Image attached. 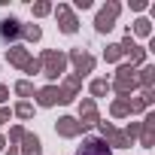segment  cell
<instances>
[{"label": "cell", "instance_id": "cell-1", "mask_svg": "<svg viewBox=\"0 0 155 155\" xmlns=\"http://www.w3.org/2000/svg\"><path fill=\"white\" fill-rule=\"evenodd\" d=\"M137 88H140L137 85V70L131 64H119L116 67V79L110 82V91H116L119 97H131Z\"/></svg>", "mask_w": 155, "mask_h": 155}, {"label": "cell", "instance_id": "cell-2", "mask_svg": "<svg viewBox=\"0 0 155 155\" xmlns=\"http://www.w3.org/2000/svg\"><path fill=\"white\" fill-rule=\"evenodd\" d=\"M67 70V55L58 49H46L40 55V73H46L49 79H58V76Z\"/></svg>", "mask_w": 155, "mask_h": 155}, {"label": "cell", "instance_id": "cell-3", "mask_svg": "<svg viewBox=\"0 0 155 155\" xmlns=\"http://www.w3.org/2000/svg\"><path fill=\"white\" fill-rule=\"evenodd\" d=\"M119 12H122V3H119V0H110L107 6H101V12H97V18H94V31H97V34L113 31V28H116Z\"/></svg>", "mask_w": 155, "mask_h": 155}, {"label": "cell", "instance_id": "cell-4", "mask_svg": "<svg viewBox=\"0 0 155 155\" xmlns=\"http://www.w3.org/2000/svg\"><path fill=\"white\" fill-rule=\"evenodd\" d=\"M119 46H122V55H128V64H131V67H137V64H143V61H146V49L131 37V31H125V37H122V43H119Z\"/></svg>", "mask_w": 155, "mask_h": 155}, {"label": "cell", "instance_id": "cell-5", "mask_svg": "<svg viewBox=\"0 0 155 155\" xmlns=\"http://www.w3.org/2000/svg\"><path fill=\"white\" fill-rule=\"evenodd\" d=\"M97 128H101V140H107L110 149H128V146H131L128 137H125L113 122H97Z\"/></svg>", "mask_w": 155, "mask_h": 155}, {"label": "cell", "instance_id": "cell-6", "mask_svg": "<svg viewBox=\"0 0 155 155\" xmlns=\"http://www.w3.org/2000/svg\"><path fill=\"white\" fill-rule=\"evenodd\" d=\"M67 64H73V70H76V76H85V73H91L94 70V55L91 52H85V49H73L70 55H67Z\"/></svg>", "mask_w": 155, "mask_h": 155}, {"label": "cell", "instance_id": "cell-7", "mask_svg": "<svg viewBox=\"0 0 155 155\" xmlns=\"http://www.w3.org/2000/svg\"><path fill=\"white\" fill-rule=\"evenodd\" d=\"M52 12H55V18H58V31H61V34H76V31H79V21H76V15H73V9H70L67 3L52 6Z\"/></svg>", "mask_w": 155, "mask_h": 155}, {"label": "cell", "instance_id": "cell-8", "mask_svg": "<svg viewBox=\"0 0 155 155\" xmlns=\"http://www.w3.org/2000/svg\"><path fill=\"white\" fill-rule=\"evenodd\" d=\"M82 125V131H88V128H94L97 122H101V116H97V101H91V97H85L82 104H79V119H76Z\"/></svg>", "mask_w": 155, "mask_h": 155}, {"label": "cell", "instance_id": "cell-9", "mask_svg": "<svg viewBox=\"0 0 155 155\" xmlns=\"http://www.w3.org/2000/svg\"><path fill=\"white\" fill-rule=\"evenodd\" d=\"M21 37V21L15 15H6L3 21H0V43L6 46H15V40Z\"/></svg>", "mask_w": 155, "mask_h": 155}, {"label": "cell", "instance_id": "cell-10", "mask_svg": "<svg viewBox=\"0 0 155 155\" xmlns=\"http://www.w3.org/2000/svg\"><path fill=\"white\" fill-rule=\"evenodd\" d=\"M76 155H113V149H110L107 140H101V137H85L82 146L76 149Z\"/></svg>", "mask_w": 155, "mask_h": 155}, {"label": "cell", "instance_id": "cell-11", "mask_svg": "<svg viewBox=\"0 0 155 155\" xmlns=\"http://www.w3.org/2000/svg\"><path fill=\"white\" fill-rule=\"evenodd\" d=\"M55 131H58V137L73 140V137H79V134H82V125L76 122L73 116H61V119H58V125H55Z\"/></svg>", "mask_w": 155, "mask_h": 155}, {"label": "cell", "instance_id": "cell-12", "mask_svg": "<svg viewBox=\"0 0 155 155\" xmlns=\"http://www.w3.org/2000/svg\"><path fill=\"white\" fill-rule=\"evenodd\" d=\"M152 143H155V113H146V119L140 122V146L152 149Z\"/></svg>", "mask_w": 155, "mask_h": 155}, {"label": "cell", "instance_id": "cell-13", "mask_svg": "<svg viewBox=\"0 0 155 155\" xmlns=\"http://www.w3.org/2000/svg\"><path fill=\"white\" fill-rule=\"evenodd\" d=\"M34 55H31V49H25V46H9V52H6V61L12 64V67H18V70H25L28 67V61H31Z\"/></svg>", "mask_w": 155, "mask_h": 155}, {"label": "cell", "instance_id": "cell-14", "mask_svg": "<svg viewBox=\"0 0 155 155\" xmlns=\"http://www.w3.org/2000/svg\"><path fill=\"white\" fill-rule=\"evenodd\" d=\"M37 104L40 107H55V104H64V94H61L58 85H46V88L37 91Z\"/></svg>", "mask_w": 155, "mask_h": 155}, {"label": "cell", "instance_id": "cell-15", "mask_svg": "<svg viewBox=\"0 0 155 155\" xmlns=\"http://www.w3.org/2000/svg\"><path fill=\"white\" fill-rule=\"evenodd\" d=\"M61 88V94H64V104H70L73 97H76V91L82 88V76H76V73H70L67 79H64V85H58Z\"/></svg>", "mask_w": 155, "mask_h": 155}, {"label": "cell", "instance_id": "cell-16", "mask_svg": "<svg viewBox=\"0 0 155 155\" xmlns=\"http://www.w3.org/2000/svg\"><path fill=\"white\" fill-rule=\"evenodd\" d=\"M18 152H21V155H40V152H43V143H40V137L25 131V137H21V149H18Z\"/></svg>", "mask_w": 155, "mask_h": 155}, {"label": "cell", "instance_id": "cell-17", "mask_svg": "<svg viewBox=\"0 0 155 155\" xmlns=\"http://www.w3.org/2000/svg\"><path fill=\"white\" fill-rule=\"evenodd\" d=\"M137 85H140L143 91H149V88L155 85V64H146L143 70H137Z\"/></svg>", "mask_w": 155, "mask_h": 155}, {"label": "cell", "instance_id": "cell-18", "mask_svg": "<svg viewBox=\"0 0 155 155\" xmlns=\"http://www.w3.org/2000/svg\"><path fill=\"white\" fill-rule=\"evenodd\" d=\"M88 91H91V101H97V97H107V94H110V82H107V79H91Z\"/></svg>", "mask_w": 155, "mask_h": 155}, {"label": "cell", "instance_id": "cell-19", "mask_svg": "<svg viewBox=\"0 0 155 155\" xmlns=\"http://www.w3.org/2000/svg\"><path fill=\"white\" fill-rule=\"evenodd\" d=\"M110 116H113V119H125V116H131V110H128V97H116L113 107H110Z\"/></svg>", "mask_w": 155, "mask_h": 155}, {"label": "cell", "instance_id": "cell-20", "mask_svg": "<svg viewBox=\"0 0 155 155\" xmlns=\"http://www.w3.org/2000/svg\"><path fill=\"white\" fill-rule=\"evenodd\" d=\"M21 37L28 43H40L43 40V31H40V25H21Z\"/></svg>", "mask_w": 155, "mask_h": 155}, {"label": "cell", "instance_id": "cell-21", "mask_svg": "<svg viewBox=\"0 0 155 155\" xmlns=\"http://www.w3.org/2000/svg\"><path fill=\"white\" fill-rule=\"evenodd\" d=\"M122 58H125V55H122V46H119V43H110L107 52H104V61H107V64H119Z\"/></svg>", "mask_w": 155, "mask_h": 155}, {"label": "cell", "instance_id": "cell-22", "mask_svg": "<svg viewBox=\"0 0 155 155\" xmlns=\"http://www.w3.org/2000/svg\"><path fill=\"white\" fill-rule=\"evenodd\" d=\"M134 37H152V21L140 15V18L134 21Z\"/></svg>", "mask_w": 155, "mask_h": 155}, {"label": "cell", "instance_id": "cell-23", "mask_svg": "<svg viewBox=\"0 0 155 155\" xmlns=\"http://www.w3.org/2000/svg\"><path fill=\"white\" fill-rule=\"evenodd\" d=\"M12 91H15L18 97H34V94H37V91H34V82H31V79H18Z\"/></svg>", "mask_w": 155, "mask_h": 155}, {"label": "cell", "instance_id": "cell-24", "mask_svg": "<svg viewBox=\"0 0 155 155\" xmlns=\"http://www.w3.org/2000/svg\"><path fill=\"white\" fill-rule=\"evenodd\" d=\"M12 113H15L18 119H31V116H34V107H31L28 101H21V104H15V110H12Z\"/></svg>", "mask_w": 155, "mask_h": 155}, {"label": "cell", "instance_id": "cell-25", "mask_svg": "<svg viewBox=\"0 0 155 155\" xmlns=\"http://www.w3.org/2000/svg\"><path fill=\"white\" fill-rule=\"evenodd\" d=\"M52 12V3H49V0H40V3H34V15L37 18H46Z\"/></svg>", "mask_w": 155, "mask_h": 155}, {"label": "cell", "instance_id": "cell-26", "mask_svg": "<svg viewBox=\"0 0 155 155\" xmlns=\"http://www.w3.org/2000/svg\"><path fill=\"white\" fill-rule=\"evenodd\" d=\"M122 134H125V137H128V143H134V140H137V137H140V122H128V128H125V131H122Z\"/></svg>", "mask_w": 155, "mask_h": 155}, {"label": "cell", "instance_id": "cell-27", "mask_svg": "<svg viewBox=\"0 0 155 155\" xmlns=\"http://www.w3.org/2000/svg\"><path fill=\"white\" fill-rule=\"evenodd\" d=\"M128 110H131V116H137V113L146 110V104H143L140 97H128Z\"/></svg>", "mask_w": 155, "mask_h": 155}, {"label": "cell", "instance_id": "cell-28", "mask_svg": "<svg viewBox=\"0 0 155 155\" xmlns=\"http://www.w3.org/2000/svg\"><path fill=\"white\" fill-rule=\"evenodd\" d=\"M25 73H28V76H37V73H40V61H37V58H31V61H28V67H25Z\"/></svg>", "mask_w": 155, "mask_h": 155}, {"label": "cell", "instance_id": "cell-29", "mask_svg": "<svg viewBox=\"0 0 155 155\" xmlns=\"http://www.w3.org/2000/svg\"><path fill=\"white\" fill-rule=\"evenodd\" d=\"M21 137H25V128H12V131H9V143H12V146L21 143Z\"/></svg>", "mask_w": 155, "mask_h": 155}, {"label": "cell", "instance_id": "cell-30", "mask_svg": "<svg viewBox=\"0 0 155 155\" xmlns=\"http://www.w3.org/2000/svg\"><path fill=\"white\" fill-rule=\"evenodd\" d=\"M9 116H12V110H9V107H0V125L9 122Z\"/></svg>", "mask_w": 155, "mask_h": 155}, {"label": "cell", "instance_id": "cell-31", "mask_svg": "<svg viewBox=\"0 0 155 155\" xmlns=\"http://www.w3.org/2000/svg\"><path fill=\"white\" fill-rule=\"evenodd\" d=\"M131 9H134V12H143V9H146V0H131Z\"/></svg>", "mask_w": 155, "mask_h": 155}, {"label": "cell", "instance_id": "cell-32", "mask_svg": "<svg viewBox=\"0 0 155 155\" xmlns=\"http://www.w3.org/2000/svg\"><path fill=\"white\" fill-rule=\"evenodd\" d=\"M76 9H91V0H73Z\"/></svg>", "mask_w": 155, "mask_h": 155}, {"label": "cell", "instance_id": "cell-33", "mask_svg": "<svg viewBox=\"0 0 155 155\" xmlns=\"http://www.w3.org/2000/svg\"><path fill=\"white\" fill-rule=\"evenodd\" d=\"M6 97H9V88H6V85H3V82H0V104H3V101H6Z\"/></svg>", "mask_w": 155, "mask_h": 155}, {"label": "cell", "instance_id": "cell-34", "mask_svg": "<svg viewBox=\"0 0 155 155\" xmlns=\"http://www.w3.org/2000/svg\"><path fill=\"white\" fill-rule=\"evenodd\" d=\"M6 155H21V152H18V146H9V152H6Z\"/></svg>", "mask_w": 155, "mask_h": 155}, {"label": "cell", "instance_id": "cell-35", "mask_svg": "<svg viewBox=\"0 0 155 155\" xmlns=\"http://www.w3.org/2000/svg\"><path fill=\"white\" fill-rule=\"evenodd\" d=\"M3 146H6V140H3V137H0V149H3Z\"/></svg>", "mask_w": 155, "mask_h": 155}]
</instances>
